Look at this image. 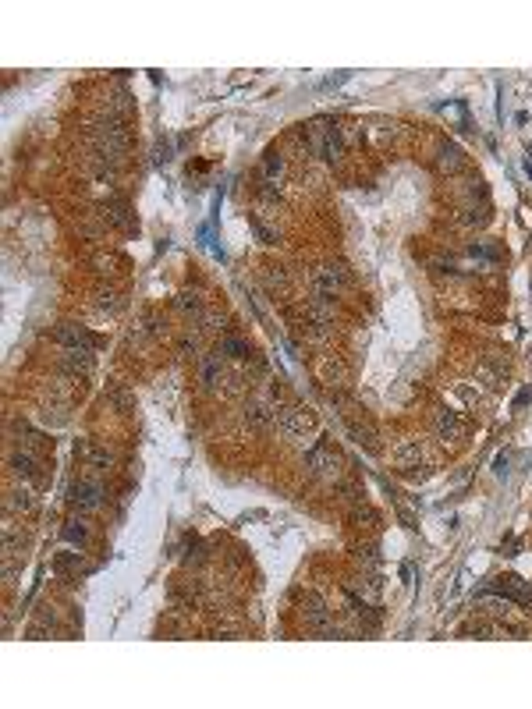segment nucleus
Wrapping results in <instances>:
<instances>
[{
	"label": "nucleus",
	"instance_id": "nucleus-1",
	"mask_svg": "<svg viewBox=\"0 0 532 709\" xmlns=\"http://www.w3.org/2000/svg\"><path fill=\"white\" fill-rule=\"evenodd\" d=\"M305 465H309L312 475H320V479H337L341 469H344V457H341V450L330 440H320L316 447L305 454Z\"/></svg>",
	"mask_w": 532,
	"mask_h": 709
},
{
	"label": "nucleus",
	"instance_id": "nucleus-2",
	"mask_svg": "<svg viewBox=\"0 0 532 709\" xmlns=\"http://www.w3.org/2000/svg\"><path fill=\"white\" fill-rule=\"evenodd\" d=\"M277 426L291 437H305L316 429V412L309 405H277Z\"/></svg>",
	"mask_w": 532,
	"mask_h": 709
},
{
	"label": "nucleus",
	"instance_id": "nucleus-3",
	"mask_svg": "<svg viewBox=\"0 0 532 709\" xmlns=\"http://www.w3.org/2000/svg\"><path fill=\"white\" fill-rule=\"evenodd\" d=\"M348 281H352V273H348L344 263H327V266H320L316 273H312V284H316V291L327 295V298H337L344 288H348Z\"/></svg>",
	"mask_w": 532,
	"mask_h": 709
},
{
	"label": "nucleus",
	"instance_id": "nucleus-4",
	"mask_svg": "<svg viewBox=\"0 0 532 709\" xmlns=\"http://www.w3.org/2000/svg\"><path fill=\"white\" fill-rule=\"evenodd\" d=\"M490 593L504 596L508 603H518V606H532V585H529V581H522V578H515V575H508V578H497V581L490 585Z\"/></svg>",
	"mask_w": 532,
	"mask_h": 709
},
{
	"label": "nucleus",
	"instance_id": "nucleus-5",
	"mask_svg": "<svg viewBox=\"0 0 532 709\" xmlns=\"http://www.w3.org/2000/svg\"><path fill=\"white\" fill-rule=\"evenodd\" d=\"M68 497H71V504H75L82 514H89V511H96V507L103 504V486L82 479V482H75V486L68 489Z\"/></svg>",
	"mask_w": 532,
	"mask_h": 709
},
{
	"label": "nucleus",
	"instance_id": "nucleus-6",
	"mask_svg": "<svg viewBox=\"0 0 532 709\" xmlns=\"http://www.w3.org/2000/svg\"><path fill=\"white\" fill-rule=\"evenodd\" d=\"M436 437L440 440H451V444H461L465 440V433H468V422L458 415V412H451V408H444V412H436Z\"/></svg>",
	"mask_w": 532,
	"mask_h": 709
},
{
	"label": "nucleus",
	"instance_id": "nucleus-7",
	"mask_svg": "<svg viewBox=\"0 0 532 709\" xmlns=\"http://www.w3.org/2000/svg\"><path fill=\"white\" fill-rule=\"evenodd\" d=\"M476 380H479L483 387L497 390L500 383L508 380V362H504V358H483V362L476 365Z\"/></svg>",
	"mask_w": 532,
	"mask_h": 709
},
{
	"label": "nucleus",
	"instance_id": "nucleus-8",
	"mask_svg": "<svg viewBox=\"0 0 532 709\" xmlns=\"http://www.w3.org/2000/svg\"><path fill=\"white\" fill-rule=\"evenodd\" d=\"M57 341L65 344V348H89L92 344V337L85 326H75V323H60L57 326Z\"/></svg>",
	"mask_w": 532,
	"mask_h": 709
},
{
	"label": "nucleus",
	"instance_id": "nucleus-9",
	"mask_svg": "<svg viewBox=\"0 0 532 709\" xmlns=\"http://www.w3.org/2000/svg\"><path fill=\"white\" fill-rule=\"evenodd\" d=\"M224 376V362H221V351L216 355H206L203 358V369H199V380H203V390H213Z\"/></svg>",
	"mask_w": 532,
	"mask_h": 709
},
{
	"label": "nucleus",
	"instance_id": "nucleus-10",
	"mask_svg": "<svg viewBox=\"0 0 532 709\" xmlns=\"http://www.w3.org/2000/svg\"><path fill=\"white\" fill-rule=\"evenodd\" d=\"M348 433H352L359 444H366L369 450H377V429H372L369 419H348Z\"/></svg>",
	"mask_w": 532,
	"mask_h": 709
},
{
	"label": "nucleus",
	"instance_id": "nucleus-11",
	"mask_svg": "<svg viewBox=\"0 0 532 709\" xmlns=\"http://www.w3.org/2000/svg\"><path fill=\"white\" fill-rule=\"evenodd\" d=\"M263 177H266L270 189H277L280 177H284V157H280L277 149H270V152H266V160H263Z\"/></svg>",
	"mask_w": 532,
	"mask_h": 709
},
{
	"label": "nucleus",
	"instance_id": "nucleus-12",
	"mask_svg": "<svg viewBox=\"0 0 532 709\" xmlns=\"http://www.w3.org/2000/svg\"><path fill=\"white\" fill-rule=\"evenodd\" d=\"M394 457L401 461L404 469H412V465H419V461H422V444H419V440H401L397 450H394Z\"/></svg>",
	"mask_w": 532,
	"mask_h": 709
},
{
	"label": "nucleus",
	"instance_id": "nucleus-13",
	"mask_svg": "<svg viewBox=\"0 0 532 709\" xmlns=\"http://www.w3.org/2000/svg\"><path fill=\"white\" fill-rule=\"evenodd\" d=\"M320 376H323V383H330V387H344V380H348V373H344V365H341L337 358H323V362H320Z\"/></svg>",
	"mask_w": 532,
	"mask_h": 709
},
{
	"label": "nucleus",
	"instance_id": "nucleus-14",
	"mask_svg": "<svg viewBox=\"0 0 532 709\" xmlns=\"http://www.w3.org/2000/svg\"><path fill=\"white\" fill-rule=\"evenodd\" d=\"M245 419L252 422L256 429H266L270 422H277V408H266V405H259V401H256V405H248Z\"/></svg>",
	"mask_w": 532,
	"mask_h": 709
},
{
	"label": "nucleus",
	"instance_id": "nucleus-15",
	"mask_svg": "<svg viewBox=\"0 0 532 709\" xmlns=\"http://www.w3.org/2000/svg\"><path fill=\"white\" fill-rule=\"evenodd\" d=\"M440 167H444L447 174H454V170H461V167H465V152H461L454 142H447V146L440 149Z\"/></svg>",
	"mask_w": 532,
	"mask_h": 709
},
{
	"label": "nucleus",
	"instance_id": "nucleus-16",
	"mask_svg": "<svg viewBox=\"0 0 532 709\" xmlns=\"http://www.w3.org/2000/svg\"><path fill=\"white\" fill-rule=\"evenodd\" d=\"M65 539H68V543L85 546V539H89V525H85V518H71V521H68V525H65Z\"/></svg>",
	"mask_w": 532,
	"mask_h": 709
},
{
	"label": "nucleus",
	"instance_id": "nucleus-17",
	"mask_svg": "<svg viewBox=\"0 0 532 709\" xmlns=\"http://www.w3.org/2000/svg\"><path fill=\"white\" fill-rule=\"evenodd\" d=\"M355 561H359L362 571H377V568H380V553H377V546H359V550H355Z\"/></svg>",
	"mask_w": 532,
	"mask_h": 709
},
{
	"label": "nucleus",
	"instance_id": "nucleus-18",
	"mask_svg": "<svg viewBox=\"0 0 532 709\" xmlns=\"http://www.w3.org/2000/svg\"><path fill=\"white\" fill-rule=\"evenodd\" d=\"M11 469H15L22 479H36V461H33V454H15V457H11Z\"/></svg>",
	"mask_w": 532,
	"mask_h": 709
},
{
	"label": "nucleus",
	"instance_id": "nucleus-19",
	"mask_svg": "<svg viewBox=\"0 0 532 709\" xmlns=\"http://www.w3.org/2000/svg\"><path fill=\"white\" fill-rule=\"evenodd\" d=\"M221 355H231V358H248V344L241 337H224L221 341Z\"/></svg>",
	"mask_w": 532,
	"mask_h": 709
},
{
	"label": "nucleus",
	"instance_id": "nucleus-20",
	"mask_svg": "<svg viewBox=\"0 0 532 709\" xmlns=\"http://www.w3.org/2000/svg\"><path fill=\"white\" fill-rule=\"evenodd\" d=\"M178 309L199 316V313H203V301H199V295H192V291H181V295H178Z\"/></svg>",
	"mask_w": 532,
	"mask_h": 709
},
{
	"label": "nucleus",
	"instance_id": "nucleus-21",
	"mask_svg": "<svg viewBox=\"0 0 532 709\" xmlns=\"http://www.w3.org/2000/svg\"><path fill=\"white\" fill-rule=\"evenodd\" d=\"M78 450H82V454H85L89 461H92V465H100V469H107V465H110V454H107V450H100V447H92V444H82Z\"/></svg>",
	"mask_w": 532,
	"mask_h": 709
},
{
	"label": "nucleus",
	"instance_id": "nucleus-22",
	"mask_svg": "<svg viewBox=\"0 0 532 709\" xmlns=\"http://www.w3.org/2000/svg\"><path fill=\"white\" fill-rule=\"evenodd\" d=\"M493 472H497V479H504V475L511 472V454H497V461H493Z\"/></svg>",
	"mask_w": 532,
	"mask_h": 709
},
{
	"label": "nucleus",
	"instance_id": "nucleus-23",
	"mask_svg": "<svg viewBox=\"0 0 532 709\" xmlns=\"http://www.w3.org/2000/svg\"><path fill=\"white\" fill-rule=\"evenodd\" d=\"M78 561H82L78 553H60V557H57V571H71V568H78Z\"/></svg>",
	"mask_w": 532,
	"mask_h": 709
},
{
	"label": "nucleus",
	"instance_id": "nucleus-24",
	"mask_svg": "<svg viewBox=\"0 0 532 709\" xmlns=\"http://www.w3.org/2000/svg\"><path fill=\"white\" fill-rule=\"evenodd\" d=\"M28 504H33V500H28V489H18L15 497H11V507H22V511H25Z\"/></svg>",
	"mask_w": 532,
	"mask_h": 709
},
{
	"label": "nucleus",
	"instance_id": "nucleus-25",
	"mask_svg": "<svg viewBox=\"0 0 532 709\" xmlns=\"http://www.w3.org/2000/svg\"><path fill=\"white\" fill-rule=\"evenodd\" d=\"M525 401H529V387H525V390H522V394L515 397V408H522V405H525Z\"/></svg>",
	"mask_w": 532,
	"mask_h": 709
}]
</instances>
